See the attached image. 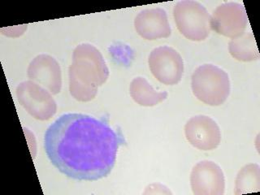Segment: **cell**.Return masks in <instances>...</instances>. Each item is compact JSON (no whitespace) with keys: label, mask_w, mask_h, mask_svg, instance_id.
I'll return each instance as SVG.
<instances>
[{"label":"cell","mask_w":260,"mask_h":195,"mask_svg":"<svg viewBox=\"0 0 260 195\" xmlns=\"http://www.w3.org/2000/svg\"><path fill=\"white\" fill-rule=\"evenodd\" d=\"M69 77L71 95L77 101L89 102L95 98L99 87L108 80L109 69L95 47L82 43L73 51Z\"/></svg>","instance_id":"7a4b0ae2"},{"label":"cell","mask_w":260,"mask_h":195,"mask_svg":"<svg viewBox=\"0 0 260 195\" xmlns=\"http://www.w3.org/2000/svg\"><path fill=\"white\" fill-rule=\"evenodd\" d=\"M134 27L138 35L146 40L166 39L172 34L168 14L162 8L139 12L134 20Z\"/></svg>","instance_id":"8fae6325"},{"label":"cell","mask_w":260,"mask_h":195,"mask_svg":"<svg viewBox=\"0 0 260 195\" xmlns=\"http://www.w3.org/2000/svg\"><path fill=\"white\" fill-rule=\"evenodd\" d=\"M28 77L52 94H57L62 88L60 66L55 58L49 55L35 57L28 65Z\"/></svg>","instance_id":"30bf717a"},{"label":"cell","mask_w":260,"mask_h":195,"mask_svg":"<svg viewBox=\"0 0 260 195\" xmlns=\"http://www.w3.org/2000/svg\"><path fill=\"white\" fill-rule=\"evenodd\" d=\"M191 88L193 95L204 104L221 105L230 96V77L215 65H201L195 69L191 77Z\"/></svg>","instance_id":"3957f363"},{"label":"cell","mask_w":260,"mask_h":195,"mask_svg":"<svg viewBox=\"0 0 260 195\" xmlns=\"http://www.w3.org/2000/svg\"><path fill=\"white\" fill-rule=\"evenodd\" d=\"M16 93L20 105L37 120H48L56 113L57 104L51 93L35 81H23Z\"/></svg>","instance_id":"5b68a950"},{"label":"cell","mask_w":260,"mask_h":195,"mask_svg":"<svg viewBox=\"0 0 260 195\" xmlns=\"http://www.w3.org/2000/svg\"><path fill=\"white\" fill-rule=\"evenodd\" d=\"M148 63L153 76L161 83L177 85L182 78L184 61L172 47L164 46L154 48L149 55Z\"/></svg>","instance_id":"8992f818"},{"label":"cell","mask_w":260,"mask_h":195,"mask_svg":"<svg viewBox=\"0 0 260 195\" xmlns=\"http://www.w3.org/2000/svg\"><path fill=\"white\" fill-rule=\"evenodd\" d=\"M259 166L246 165L240 170L236 180L235 194L258 192L260 188Z\"/></svg>","instance_id":"5bb4252c"},{"label":"cell","mask_w":260,"mask_h":195,"mask_svg":"<svg viewBox=\"0 0 260 195\" xmlns=\"http://www.w3.org/2000/svg\"><path fill=\"white\" fill-rule=\"evenodd\" d=\"M130 96L137 104L143 107H153L166 100L169 93L157 91L144 77H136L129 86Z\"/></svg>","instance_id":"7c38bea8"},{"label":"cell","mask_w":260,"mask_h":195,"mask_svg":"<svg viewBox=\"0 0 260 195\" xmlns=\"http://www.w3.org/2000/svg\"><path fill=\"white\" fill-rule=\"evenodd\" d=\"M122 142L107 122L85 114L67 113L47 128L44 148L61 173L78 181H93L112 172Z\"/></svg>","instance_id":"6da1fadb"},{"label":"cell","mask_w":260,"mask_h":195,"mask_svg":"<svg viewBox=\"0 0 260 195\" xmlns=\"http://www.w3.org/2000/svg\"><path fill=\"white\" fill-rule=\"evenodd\" d=\"M173 16L177 28L189 40L201 42L211 32V15L201 4L184 0L173 8Z\"/></svg>","instance_id":"277c9868"},{"label":"cell","mask_w":260,"mask_h":195,"mask_svg":"<svg viewBox=\"0 0 260 195\" xmlns=\"http://www.w3.org/2000/svg\"><path fill=\"white\" fill-rule=\"evenodd\" d=\"M232 56L239 61L250 62L259 58L255 39L251 32H244L241 36L233 39L229 44Z\"/></svg>","instance_id":"4fadbf2b"},{"label":"cell","mask_w":260,"mask_h":195,"mask_svg":"<svg viewBox=\"0 0 260 195\" xmlns=\"http://www.w3.org/2000/svg\"><path fill=\"white\" fill-rule=\"evenodd\" d=\"M247 21L246 9L242 4L227 3L214 11L211 16V28L219 35L233 39L245 32Z\"/></svg>","instance_id":"52a82bcc"},{"label":"cell","mask_w":260,"mask_h":195,"mask_svg":"<svg viewBox=\"0 0 260 195\" xmlns=\"http://www.w3.org/2000/svg\"><path fill=\"white\" fill-rule=\"evenodd\" d=\"M190 185L195 195H223L225 179L219 165L212 161L203 160L192 169Z\"/></svg>","instance_id":"ba28073f"},{"label":"cell","mask_w":260,"mask_h":195,"mask_svg":"<svg viewBox=\"0 0 260 195\" xmlns=\"http://www.w3.org/2000/svg\"><path fill=\"white\" fill-rule=\"evenodd\" d=\"M185 134L192 146L203 151L215 150L221 141V132L217 123L204 115L190 118L185 124Z\"/></svg>","instance_id":"9c48e42d"}]
</instances>
